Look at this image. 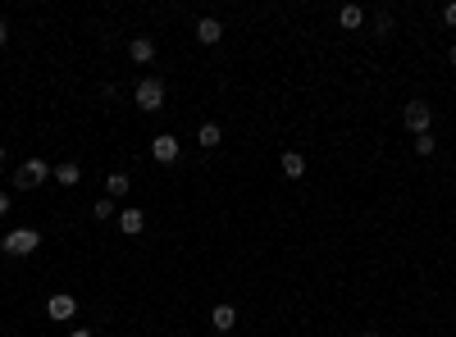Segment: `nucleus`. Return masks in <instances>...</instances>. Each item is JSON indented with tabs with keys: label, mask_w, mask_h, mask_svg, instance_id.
Wrapping results in <instances>:
<instances>
[{
	"label": "nucleus",
	"mask_w": 456,
	"mask_h": 337,
	"mask_svg": "<svg viewBox=\"0 0 456 337\" xmlns=\"http://www.w3.org/2000/svg\"><path fill=\"white\" fill-rule=\"evenodd\" d=\"M0 215H10V196L0 192Z\"/></svg>",
	"instance_id": "nucleus-20"
},
{
	"label": "nucleus",
	"mask_w": 456,
	"mask_h": 337,
	"mask_svg": "<svg viewBox=\"0 0 456 337\" xmlns=\"http://www.w3.org/2000/svg\"><path fill=\"white\" fill-rule=\"evenodd\" d=\"M438 142H434V132H424V137H415V155H434Z\"/></svg>",
	"instance_id": "nucleus-16"
},
{
	"label": "nucleus",
	"mask_w": 456,
	"mask_h": 337,
	"mask_svg": "<svg viewBox=\"0 0 456 337\" xmlns=\"http://www.w3.org/2000/svg\"><path fill=\"white\" fill-rule=\"evenodd\" d=\"M10 42V28H5V19H0V46Z\"/></svg>",
	"instance_id": "nucleus-21"
},
{
	"label": "nucleus",
	"mask_w": 456,
	"mask_h": 337,
	"mask_svg": "<svg viewBox=\"0 0 456 337\" xmlns=\"http://www.w3.org/2000/svg\"><path fill=\"white\" fill-rule=\"evenodd\" d=\"M360 337H379V333H360Z\"/></svg>",
	"instance_id": "nucleus-24"
},
{
	"label": "nucleus",
	"mask_w": 456,
	"mask_h": 337,
	"mask_svg": "<svg viewBox=\"0 0 456 337\" xmlns=\"http://www.w3.org/2000/svg\"><path fill=\"white\" fill-rule=\"evenodd\" d=\"M178 151H183V146H178V137H174V132H160V137L151 142L155 164H174V160H178Z\"/></svg>",
	"instance_id": "nucleus-5"
},
{
	"label": "nucleus",
	"mask_w": 456,
	"mask_h": 337,
	"mask_svg": "<svg viewBox=\"0 0 456 337\" xmlns=\"http://www.w3.org/2000/svg\"><path fill=\"white\" fill-rule=\"evenodd\" d=\"M196 142H201V146H219V142H224V132H219V123H206V128L196 132Z\"/></svg>",
	"instance_id": "nucleus-15"
},
{
	"label": "nucleus",
	"mask_w": 456,
	"mask_h": 337,
	"mask_svg": "<svg viewBox=\"0 0 456 337\" xmlns=\"http://www.w3.org/2000/svg\"><path fill=\"white\" fill-rule=\"evenodd\" d=\"M337 23H342V28H360V23H365V10H360V5H342V10H337Z\"/></svg>",
	"instance_id": "nucleus-13"
},
{
	"label": "nucleus",
	"mask_w": 456,
	"mask_h": 337,
	"mask_svg": "<svg viewBox=\"0 0 456 337\" xmlns=\"http://www.w3.org/2000/svg\"><path fill=\"white\" fill-rule=\"evenodd\" d=\"M73 310H78V301L69 292H55L51 301H46V315L51 319H73Z\"/></svg>",
	"instance_id": "nucleus-6"
},
{
	"label": "nucleus",
	"mask_w": 456,
	"mask_h": 337,
	"mask_svg": "<svg viewBox=\"0 0 456 337\" xmlns=\"http://www.w3.org/2000/svg\"><path fill=\"white\" fill-rule=\"evenodd\" d=\"M443 23H447V28H456V0H452V5H443Z\"/></svg>",
	"instance_id": "nucleus-19"
},
{
	"label": "nucleus",
	"mask_w": 456,
	"mask_h": 337,
	"mask_svg": "<svg viewBox=\"0 0 456 337\" xmlns=\"http://www.w3.org/2000/svg\"><path fill=\"white\" fill-rule=\"evenodd\" d=\"M128 55L137 60V64H151V60H155V42H151V37H132V42H128Z\"/></svg>",
	"instance_id": "nucleus-8"
},
{
	"label": "nucleus",
	"mask_w": 456,
	"mask_h": 337,
	"mask_svg": "<svg viewBox=\"0 0 456 337\" xmlns=\"http://www.w3.org/2000/svg\"><path fill=\"white\" fill-rule=\"evenodd\" d=\"M219 37H224V28H219V19H201V23H196V42H201V46H215Z\"/></svg>",
	"instance_id": "nucleus-9"
},
{
	"label": "nucleus",
	"mask_w": 456,
	"mask_h": 337,
	"mask_svg": "<svg viewBox=\"0 0 456 337\" xmlns=\"http://www.w3.org/2000/svg\"><path fill=\"white\" fill-rule=\"evenodd\" d=\"M283 174H288V178H301L306 174V155L301 151H283Z\"/></svg>",
	"instance_id": "nucleus-12"
},
{
	"label": "nucleus",
	"mask_w": 456,
	"mask_h": 337,
	"mask_svg": "<svg viewBox=\"0 0 456 337\" xmlns=\"http://www.w3.org/2000/svg\"><path fill=\"white\" fill-rule=\"evenodd\" d=\"M91 215H96V219H114V201H109V196H100L96 206H91Z\"/></svg>",
	"instance_id": "nucleus-17"
},
{
	"label": "nucleus",
	"mask_w": 456,
	"mask_h": 337,
	"mask_svg": "<svg viewBox=\"0 0 456 337\" xmlns=\"http://www.w3.org/2000/svg\"><path fill=\"white\" fill-rule=\"evenodd\" d=\"M78 178H82V169H78L73 160L55 164V183H60V187H78Z\"/></svg>",
	"instance_id": "nucleus-10"
},
{
	"label": "nucleus",
	"mask_w": 456,
	"mask_h": 337,
	"mask_svg": "<svg viewBox=\"0 0 456 337\" xmlns=\"http://www.w3.org/2000/svg\"><path fill=\"white\" fill-rule=\"evenodd\" d=\"M37 246H42V233H37V228H10L5 242H0L5 255H33Z\"/></svg>",
	"instance_id": "nucleus-1"
},
{
	"label": "nucleus",
	"mask_w": 456,
	"mask_h": 337,
	"mask_svg": "<svg viewBox=\"0 0 456 337\" xmlns=\"http://www.w3.org/2000/svg\"><path fill=\"white\" fill-rule=\"evenodd\" d=\"M128 174H109L105 178V196H109V201H123V196H128Z\"/></svg>",
	"instance_id": "nucleus-11"
},
{
	"label": "nucleus",
	"mask_w": 456,
	"mask_h": 337,
	"mask_svg": "<svg viewBox=\"0 0 456 337\" xmlns=\"http://www.w3.org/2000/svg\"><path fill=\"white\" fill-rule=\"evenodd\" d=\"M447 64H456V46H452V51H447Z\"/></svg>",
	"instance_id": "nucleus-23"
},
{
	"label": "nucleus",
	"mask_w": 456,
	"mask_h": 337,
	"mask_svg": "<svg viewBox=\"0 0 456 337\" xmlns=\"http://www.w3.org/2000/svg\"><path fill=\"white\" fill-rule=\"evenodd\" d=\"M55 178V169L46 160H28L19 169V174H14V187H23V192H33V187H42V183H51Z\"/></svg>",
	"instance_id": "nucleus-2"
},
{
	"label": "nucleus",
	"mask_w": 456,
	"mask_h": 337,
	"mask_svg": "<svg viewBox=\"0 0 456 337\" xmlns=\"http://www.w3.org/2000/svg\"><path fill=\"white\" fill-rule=\"evenodd\" d=\"M69 337H91V333H87V328H73V333H69Z\"/></svg>",
	"instance_id": "nucleus-22"
},
{
	"label": "nucleus",
	"mask_w": 456,
	"mask_h": 337,
	"mask_svg": "<svg viewBox=\"0 0 456 337\" xmlns=\"http://www.w3.org/2000/svg\"><path fill=\"white\" fill-rule=\"evenodd\" d=\"M210 319H215L219 333H228V328L238 324V310H233V305H215V315H210Z\"/></svg>",
	"instance_id": "nucleus-14"
},
{
	"label": "nucleus",
	"mask_w": 456,
	"mask_h": 337,
	"mask_svg": "<svg viewBox=\"0 0 456 337\" xmlns=\"http://www.w3.org/2000/svg\"><path fill=\"white\" fill-rule=\"evenodd\" d=\"M374 33H379V37L392 33V19H388V14H374Z\"/></svg>",
	"instance_id": "nucleus-18"
},
{
	"label": "nucleus",
	"mask_w": 456,
	"mask_h": 337,
	"mask_svg": "<svg viewBox=\"0 0 456 337\" xmlns=\"http://www.w3.org/2000/svg\"><path fill=\"white\" fill-rule=\"evenodd\" d=\"M146 228V215H141V210H119V233H128V237H137V233Z\"/></svg>",
	"instance_id": "nucleus-7"
},
{
	"label": "nucleus",
	"mask_w": 456,
	"mask_h": 337,
	"mask_svg": "<svg viewBox=\"0 0 456 337\" xmlns=\"http://www.w3.org/2000/svg\"><path fill=\"white\" fill-rule=\"evenodd\" d=\"M164 105V82L155 73H146L137 82V109H160Z\"/></svg>",
	"instance_id": "nucleus-3"
},
{
	"label": "nucleus",
	"mask_w": 456,
	"mask_h": 337,
	"mask_svg": "<svg viewBox=\"0 0 456 337\" xmlns=\"http://www.w3.org/2000/svg\"><path fill=\"white\" fill-rule=\"evenodd\" d=\"M0 160H5V146H0Z\"/></svg>",
	"instance_id": "nucleus-25"
},
{
	"label": "nucleus",
	"mask_w": 456,
	"mask_h": 337,
	"mask_svg": "<svg viewBox=\"0 0 456 337\" xmlns=\"http://www.w3.org/2000/svg\"><path fill=\"white\" fill-rule=\"evenodd\" d=\"M402 119H406V128H411L415 137H424V132H429V123H434V109L424 105V100H411Z\"/></svg>",
	"instance_id": "nucleus-4"
}]
</instances>
